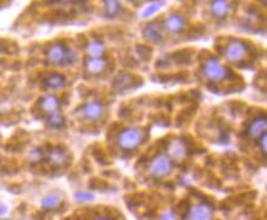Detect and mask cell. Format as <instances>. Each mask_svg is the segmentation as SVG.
Wrapping results in <instances>:
<instances>
[{"label":"cell","instance_id":"obj_17","mask_svg":"<svg viewBox=\"0 0 267 220\" xmlns=\"http://www.w3.org/2000/svg\"><path fill=\"white\" fill-rule=\"evenodd\" d=\"M231 10V4L228 2H213L211 3V13L216 17H225Z\"/></svg>","mask_w":267,"mask_h":220},{"label":"cell","instance_id":"obj_3","mask_svg":"<svg viewBox=\"0 0 267 220\" xmlns=\"http://www.w3.org/2000/svg\"><path fill=\"white\" fill-rule=\"evenodd\" d=\"M202 72L208 80L212 81V82H220L227 77L228 70L223 64H220L218 60L214 59H208L207 62L204 64V68H202Z\"/></svg>","mask_w":267,"mask_h":220},{"label":"cell","instance_id":"obj_10","mask_svg":"<svg viewBox=\"0 0 267 220\" xmlns=\"http://www.w3.org/2000/svg\"><path fill=\"white\" fill-rule=\"evenodd\" d=\"M52 167H62L68 161V153L62 148H53L46 153V157Z\"/></svg>","mask_w":267,"mask_h":220},{"label":"cell","instance_id":"obj_12","mask_svg":"<svg viewBox=\"0 0 267 220\" xmlns=\"http://www.w3.org/2000/svg\"><path fill=\"white\" fill-rule=\"evenodd\" d=\"M266 126H267V120L265 117L256 118L250 124V126H249L248 134L250 135V137L257 138V140H259L261 136L266 134Z\"/></svg>","mask_w":267,"mask_h":220},{"label":"cell","instance_id":"obj_8","mask_svg":"<svg viewBox=\"0 0 267 220\" xmlns=\"http://www.w3.org/2000/svg\"><path fill=\"white\" fill-rule=\"evenodd\" d=\"M188 153V147L187 144L184 143V141L181 140V138H175L170 142L169 147H168V154H169V158L175 159V160H182L187 157Z\"/></svg>","mask_w":267,"mask_h":220},{"label":"cell","instance_id":"obj_6","mask_svg":"<svg viewBox=\"0 0 267 220\" xmlns=\"http://www.w3.org/2000/svg\"><path fill=\"white\" fill-rule=\"evenodd\" d=\"M213 209L211 205L206 203H196L190 208L189 220H212Z\"/></svg>","mask_w":267,"mask_h":220},{"label":"cell","instance_id":"obj_21","mask_svg":"<svg viewBox=\"0 0 267 220\" xmlns=\"http://www.w3.org/2000/svg\"><path fill=\"white\" fill-rule=\"evenodd\" d=\"M162 5H163V3H159V2L152 3L150 7H147L146 9H145L144 13H142V17H144V19H149V17L153 16L156 13H158V11L161 10Z\"/></svg>","mask_w":267,"mask_h":220},{"label":"cell","instance_id":"obj_16","mask_svg":"<svg viewBox=\"0 0 267 220\" xmlns=\"http://www.w3.org/2000/svg\"><path fill=\"white\" fill-rule=\"evenodd\" d=\"M85 50L88 54V58H101L103 57L106 48H104L103 43L98 39H91L86 44Z\"/></svg>","mask_w":267,"mask_h":220},{"label":"cell","instance_id":"obj_1","mask_svg":"<svg viewBox=\"0 0 267 220\" xmlns=\"http://www.w3.org/2000/svg\"><path fill=\"white\" fill-rule=\"evenodd\" d=\"M46 57L51 64L60 66L74 65L77 60L76 50L72 48L64 47L60 43H54V44L49 45L46 50Z\"/></svg>","mask_w":267,"mask_h":220},{"label":"cell","instance_id":"obj_7","mask_svg":"<svg viewBox=\"0 0 267 220\" xmlns=\"http://www.w3.org/2000/svg\"><path fill=\"white\" fill-rule=\"evenodd\" d=\"M103 104L98 100H92V102L87 103L82 108V115L87 120L96 121L98 120L103 114Z\"/></svg>","mask_w":267,"mask_h":220},{"label":"cell","instance_id":"obj_26","mask_svg":"<svg viewBox=\"0 0 267 220\" xmlns=\"http://www.w3.org/2000/svg\"><path fill=\"white\" fill-rule=\"evenodd\" d=\"M96 220H112V219H109V218H98V219H96Z\"/></svg>","mask_w":267,"mask_h":220},{"label":"cell","instance_id":"obj_20","mask_svg":"<svg viewBox=\"0 0 267 220\" xmlns=\"http://www.w3.org/2000/svg\"><path fill=\"white\" fill-rule=\"evenodd\" d=\"M104 9H106V15L109 16V17H115L118 16L119 14L121 13V10H123V7H121L120 3L118 2H106L104 3Z\"/></svg>","mask_w":267,"mask_h":220},{"label":"cell","instance_id":"obj_14","mask_svg":"<svg viewBox=\"0 0 267 220\" xmlns=\"http://www.w3.org/2000/svg\"><path fill=\"white\" fill-rule=\"evenodd\" d=\"M142 34L147 40L153 43H157L162 39V30L161 25L158 22H151L150 25H147L146 27L142 31Z\"/></svg>","mask_w":267,"mask_h":220},{"label":"cell","instance_id":"obj_9","mask_svg":"<svg viewBox=\"0 0 267 220\" xmlns=\"http://www.w3.org/2000/svg\"><path fill=\"white\" fill-rule=\"evenodd\" d=\"M107 60L103 57L101 58H87L85 63V69L90 75H101L106 71Z\"/></svg>","mask_w":267,"mask_h":220},{"label":"cell","instance_id":"obj_22","mask_svg":"<svg viewBox=\"0 0 267 220\" xmlns=\"http://www.w3.org/2000/svg\"><path fill=\"white\" fill-rule=\"evenodd\" d=\"M259 140H261L260 146H261V149H262V153L263 154H266V134H263L262 136H261Z\"/></svg>","mask_w":267,"mask_h":220},{"label":"cell","instance_id":"obj_11","mask_svg":"<svg viewBox=\"0 0 267 220\" xmlns=\"http://www.w3.org/2000/svg\"><path fill=\"white\" fill-rule=\"evenodd\" d=\"M164 26L172 33H181L185 27V20L179 14H172V15L165 20Z\"/></svg>","mask_w":267,"mask_h":220},{"label":"cell","instance_id":"obj_2","mask_svg":"<svg viewBox=\"0 0 267 220\" xmlns=\"http://www.w3.org/2000/svg\"><path fill=\"white\" fill-rule=\"evenodd\" d=\"M173 172V163L168 155H157L149 165V173L153 179H163Z\"/></svg>","mask_w":267,"mask_h":220},{"label":"cell","instance_id":"obj_13","mask_svg":"<svg viewBox=\"0 0 267 220\" xmlns=\"http://www.w3.org/2000/svg\"><path fill=\"white\" fill-rule=\"evenodd\" d=\"M39 108L46 114H53V113L58 112V109H59V99L53 94L46 95V97L40 98Z\"/></svg>","mask_w":267,"mask_h":220},{"label":"cell","instance_id":"obj_15","mask_svg":"<svg viewBox=\"0 0 267 220\" xmlns=\"http://www.w3.org/2000/svg\"><path fill=\"white\" fill-rule=\"evenodd\" d=\"M65 85H66L65 77L60 74L49 75V76L46 77V80L43 81V86H45V88L51 89V91L62 89Z\"/></svg>","mask_w":267,"mask_h":220},{"label":"cell","instance_id":"obj_18","mask_svg":"<svg viewBox=\"0 0 267 220\" xmlns=\"http://www.w3.org/2000/svg\"><path fill=\"white\" fill-rule=\"evenodd\" d=\"M60 204H62V199L58 195H48L42 199V207L48 210L57 209Z\"/></svg>","mask_w":267,"mask_h":220},{"label":"cell","instance_id":"obj_19","mask_svg":"<svg viewBox=\"0 0 267 220\" xmlns=\"http://www.w3.org/2000/svg\"><path fill=\"white\" fill-rule=\"evenodd\" d=\"M47 125L53 129H60L65 125V118L59 112H55L53 114H49L47 118Z\"/></svg>","mask_w":267,"mask_h":220},{"label":"cell","instance_id":"obj_23","mask_svg":"<svg viewBox=\"0 0 267 220\" xmlns=\"http://www.w3.org/2000/svg\"><path fill=\"white\" fill-rule=\"evenodd\" d=\"M76 197H77V199H80V201H86V199H92V196L85 195V193H79V195H77Z\"/></svg>","mask_w":267,"mask_h":220},{"label":"cell","instance_id":"obj_24","mask_svg":"<svg viewBox=\"0 0 267 220\" xmlns=\"http://www.w3.org/2000/svg\"><path fill=\"white\" fill-rule=\"evenodd\" d=\"M161 220H174L173 213H167V214H164V215L162 216V219H161Z\"/></svg>","mask_w":267,"mask_h":220},{"label":"cell","instance_id":"obj_4","mask_svg":"<svg viewBox=\"0 0 267 220\" xmlns=\"http://www.w3.org/2000/svg\"><path fill=\"white\" fill-rule=\"evenodd\" d=\"M142 135L138 129H126L118 136V146L124 150L135 149L141 143Z\"/></svg>","mask_w":267,"mask_h":220},{"label":"cell","instance_id":"obj_5","mask_svg":"<svg viewBox=\"0 0 267 220\" xmlns=\"http://www.w3.org/2000/svg\"><path fill=\"white\" fill-rule=\"evenodd\" d=\"M246 53H248V45L242 40L237 39L231 40L225 49V55L231 62H239L245 58Z\"/></svg>","mask_w":267,"mask_h":220},{"label":"cell","instance_id":"obj_25","mask_svg":"<svg viewBox=\"0 0 267 220\" xmlns=\"http://www.w3.org/2000/svg\"><path fill=\"white\" fill-rule=\"evenodd\" d=\"M4 53H5V48L3 47V45H0V57H2Z\"/></svg>","mask_w":267,"mask_h":220}]
</instances>
